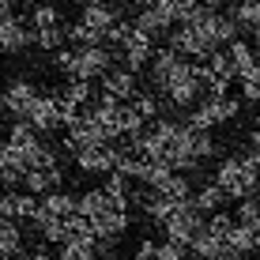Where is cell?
<instances>
[{"label": "cell", "instance_id": "1", "mask_svg": "<svg viewBox=\"0 0 260 260\" xmlns=\"http://www.w3.org/2000/svg\"><path fill=\"white\" fill-rule=\"evenodd\" d=\"M147 72H151V91L174 110H192L204 98V64L181 57L177 49H170V46L155 49Z\"/></svg>", "mask_w": 260, "mask_h": 260}, {"label": "cell", "instance_id": "2", "mask_svg": "<svg viewBox=\"0 0 260 260\" xmlns=\"http://www.w3.org/2000/svg\"><path fill=\"white\" fill-rule=\"evenodd\" d=\"M211 181L226 192V200H245V196H253L260 189V147L245 143V151H234V155L219 158Z\"/></svg>", "mask_w": 260, "mask_h": 260}, {"label": "cell", "instance_id": "3", "mask_svg": "<svg viewBox=\"0 0 260 260\" xmlns=\"http://www.w3.org/2000/svg\"><path fill=\"white\" fill-rule=\"evenodd\" d=\"M113 57H117V53L106 46V42H98V46H64V49L53 53V64L68 79L94 83V79H102L106 72L113 68Z\"/></svg>", "mask_w": 260, "mask_h": 260}, {"label": "cell", "instance_id": "4", "mask_svg": "<svg viewBox=\"0 0 260 260\" xmlns=\"http://www.w3.org/2000/svg\"><path fill=\"white\" fill-rule=\"evenodd\" d=\"M238 110H241V98H234V94H204L189 110L185 124H192V128H200V132H215V128L234 121Z\"/></svg>", "mask_w": 260, "mask_h": 260}, {"label": "cell", "instance_id": "5", "mask_svg": "<svg viewBox=\"0 0 260 260\" xmlns=\"http://www.w3.org/2000/svg\"><path fill=\"white\" fill-rule=\"evenodd\" d=\"M204 226H208V215H204L200 208L192 204V196L189 200H181L174 211H170V219L162 222V238H174V241H181V245H196V238L204 234Z\"/></svg>", "mask_w": 260, "mask_h": 260}, {"label": "cell", "instance_id": "6", "mask_svg": "<svg viewBox=\"0 0 260 260\" xmlns=\"http://www.w3.org/2000/svg\"><path fill=\"white\" fill-rule=\"evenodd\" d=\"M121 155H124V147L121 143H94V147H83V151H76V170L79 174H87V177H106V174H113L121 162Z\"/></svg>", "mask_w": 260, "mask_h": 260}, {"label": "cell", "instance_id": "7", "mask_svg": "<svg viewBox=\"0 0 260 260\" xmlns=\"http://www.w3.org/2000/svg\"><path fill=\"white\" fill-rule=\"evenodd\" d=\"M26 124H30L38 136H53V132L64 128V106H60L57 94H38L30 106V113L23 117Z\"/></svg>", "mask_w": 260, "mask_h": 260}, {"label": "cell", "instance_id": "8", "mask_svg": "<svg viewBox=\"0 0 260 260\" xmlns=\"http://www.w3.org/2000/svg\"><path fill=\"white\" fill-rule=\"evenodd\" d=\"M121 57V64L124 68H132V72H140V68H147L151 64V57H155V38L151 34H143L136 23L128 26V34L121 38V46L113 49Z\"/></svg>", "mask_w": 260, "mask_h": 260}, {"label": "cell", "instance_id": "9", "mask_svg": "<svg viewBox=\"0 0 260 260\" xmlns=\"http://www.w3.org/2000/svg\"><path fill=\"white\" fill-rule=\"evenodd\" d=\"M140 26L143 34H151V38H170V30L177 26V15H174V0H155V4L140 8V15L132 19Z\"/></svg>", "mask_w": 260, "mask_h": 260}, {"label": "cell", "instance_id": "10", "mask_svg": "<svg viewBox=\"0 0 260 260\" xmlns=\"http://www.w3.org/2000/svg\"><path fill=\"white\" fill-rule=\"evenodd\" d=\"M42 91L34 87V79H26V76H15V79H8V87H4V94H0V102H4V110L12 113L15 121H23L26 113H30V106H34V98H38Z\"/></svg>", "mask_w": 260, "mask_h": 260}, {"label": "cell", "instance_id": "11", "mask_svg": "<svg viewBox=\"0 0 260 260\" xmlns=\"http://www.w3.org/2000/svg\"><path fill=\"white\" fill-rule=\"evenodd\" d=\"M34 46V30L30 23L19 15H0V53H26Z\"/></svg>", "mask_w": 260, "mask_h": 260}, {"label": "cell", "instance_id": "12", "mask_svg": "<svg viewBox=\"0 0 260 260\" xmlns=\"http://www.w3.org/2000/svg\"><path fill=\"white\" fill-rule=\"evenodd\" d=\"M98 83H102V94L117 98V102H132V98H136V91H140L136 72L124 68V64H121V68H110L102 79H98Z\"/></svg>", "mask_w": 260, "mask_h": 260}, {"label": "cell", "instance_id": "13", "mask_svg": "<svg viewBox=\"0 0 260 260\" xmlns=\"http://www.w3.org/2000/svg\"><path fill=\"white\" fill-rule=\"evenodd\" d=\"M226 57H230V68H234V79H238V83H241V79L260 76V53L249 46V42L234 38V42L226 46Z\"/></svg>", "mask_w": 260, "mask_h": 260}, {"label": "cell", "instance_id": "14", "mask_svg": "<svg viewBox=\"0 0 260 260\" xmlns=\"http://www.w3.org/2000/svg\"><path fill=\"white\" fill-rule=\"evenodd\" d=\"M113 208H128V204H121V200H113L110 192L98 185V189H87L83 196H79V219H87V222H94V219H102L106 211H113Z\"/></svg>", "mask_w": 260, "mask_h": 260}, {"label": "cell", "instance_id": "15", "mask_svg": "<svg viewBox=\"0 0 260 260\" xmlns=\"http://www.w3.org/2000/svg\"><path fill=\"white\" fill-rule=\"evenodd\" d=\"M38 211L53 215V219H72V215H79V196H72L64 189H53L46 196H38Z\"/></svg>", "mask_w": 260, "mask_h": 260}, {"label": "cell", "instance_id": "16", "mask_svg": "<svg viewBox=\"0 0 260 260\" xmlns=\"http://www.w3.org/2000/svg\"><path fill=\"white\" fill-rule=\"evenodd\" d=\"M26 177V162L19 151H12L8 143H0V189H15V185H23Z\"/></svg>", "mask_w": 260, "mask_h": 260}, {"label": "cell", "instance_id": "17", "mask_svg": "<svg viewBox=\"0 0 260 260\" xmlns=\"http://www.w3.org/2000/svg\"><path fill=\"white\" fill-rule=\"evenodd\" d=\"M226 245H230V253H238L241 260L260 256V230H256V226H245V222H234Z\"/></svg>", "mask_w": 260, "mask_h": 260}, {"label": "cell", "instance_id": "18", "mask_svg": "<svg viewBox=\"0 0 260 260\" xmlns=\"http://www.w3.org/2000/svg\"><path fill=\"white\" fill-rule=\"evenodd\" d=\"M192 204H196V208H200L204 215H215V211L226 208V192H222L219 185L211 181V185H204L200 192H192Z\"/></svg>", "mask_w": 260, "mask_h": 260}, {"label": "cell", "instance_id": "19", "mask_svg": "<svg viewBox=\"0 0 260 260\" xmlns=\"http://www.w3.org/2000/svg\"><path fill=\"white\" fill-rule=\"evenodd\" d=\"M30 30H49V26H64L60 23V8L57 4H34L30 8Z\"/></svg>", "mask_w": 260, "mask_h": 260}, {"label": "cell", "instance_id": "20", "mask_svg": "<svg viewBox=\"0 0 260 260\" xmlns=\"http://www.w3.org/2000/svg\"><path fill=\"white\" fill-rule=\"evenodd\" d=\"M128 106L140 113L143 121H155V117H162V98H158L155 91H136V98H132Z\"/></svg>", "mask_w": 260, "mask_h": 260}, {"label": "cell", "instance_id": "21", "mask_svg": "<svg viewBox=\"0 0 260 260\" xmlns=\"http://www.w3.org/2000/svg\"><path fill=\"white\" fill-rule=\"evenodd\" d=\"M234 222H245V226H256V230H260V192L245 196V200H238Z\"/></svg>", "mask_w": 260, "mask_h": 260}, {"label": "cell", "instance_id": "22", "mask_svg": "<svg viewBox=\"0 0 260 260\" xmlns=\"http://www.w3.org/2000/svg\"><path fill=\"white\" fill-rule=\"evenodd\" d=\"M155 260H189V245L174 238H155Z\"/></svg>", "mask_w": 260, "mask_h": 260}, {"label": "cell", "instance_id": "23", "mask_svg": "<svg viewBox=\"0 0 260 260\" xmlns=\"http://www.w3.org/2000/svg\"><path fill=\"white\" fill-rule=\"evenodd\" d=\"M241 102L260 106V76H253V79H241Z\"/></svg>", "mask_w": 260, "mask_h": 260}, {"label": "cell", "instance_id": "24", "mask_svg": "<svg viewBox=\"0 0 260 260\" xmlns=\"http://www.w3.org/2000/svg\"><path fill=\"white\" fill-rule=\"evenodd\" d=\"M249 143H253V147H260V117L253 121V128H249Z\"/></svg>", "mask_w": 260, "mask_h": 260}, {"label": "cell", "instance_id": "25", "mask_svg": "<svg viewBox=\"0 0 260 260\" xmlns=\"http://www.w3.org/2000/svg\"><path fill=\"white\" fill-rule=\"evenodd\" d=\"M128 4H136V8H147V4H155V0H128Z\"/></svg>", "mask_w": 260, "mask_h": 260}, {"label": "cell", "instance_id": "26", "mask_svg": "<svg viewBox=\"0 0 260 260\" xmlns=\"http://www.w3.org/2000/svg\"><path fill=\"white\" fill-rule=\"evenodd\" d=\"M4 117H8V110H4V102H0V128H4Z\"/></svg>", "mask_w": 260, "mask_h": 260}, {"label": "cell", "instance_id": "27", "mask_svg": "<svg viewBox=\"0 0 260 260\" xmlns=\"http://www.w3.org/2000/svg\"><path fill=\"white\" fill-rule=\"evenodd\" d=\"M8 12H12V8H8V0H0V15H8Z\"/></svg>", "mask_w": 260, "mask_h": 260}, {"label": "cell", "instance_id": "28", "mask_svg": "<svg viewBox=\"0 0 260 260\" xmlns=\"http://www.w3.org/2000/svg\"><path fill=\"white\" fill-rule=\"evenodd\" d=\"M256 192H260V189H256Z\"/></svg>", "mask_w": 260, "mask_h": 260}]
</instances>
